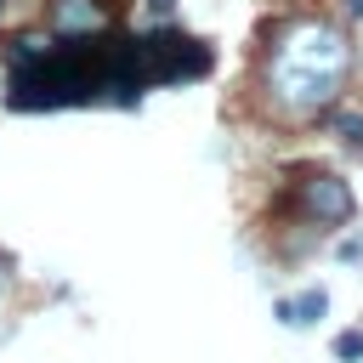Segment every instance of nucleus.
I'll return each mask as SVG.
<instances>
[{
    "instance_id": "obj_1",
    "label": "nucleus",
    "mask_w": 363,
    "mask_h": 363,
    "mask_svg": "<svg viewBox=\"0 0 363 363\" xmlns=\"http://www.w3.org/2000/svg\"><path fill=\"white\" fill-rule=\"evenodd\" d=\"M346 68H352V45L335 23H295V28L278 34V51L267 62V85L284 108L318 113L340 91Z\"/></svg>"
},
{
    "instance_id": "obj_2",
    "label": "nucleus",
    "mask_w": 363,
    "mask_h": 363,
    "mask_svg": "<svg viewBox=\"0 0 363 363\" xmlns=\"http://www.w3.org/2000/svg\"><path fill=\"white\" fill-rule=\"evenodd\" d=\"M295 204H301V216H306L312 227H340V221L352 216V187H346L340 176H329V170H312V176H301Z\"/></svg>"
},
{
    "instance_id": "obj_3",
    "label": "nucleus",
    "mask_w": 363,
    "mask_h": 363,
    "mask_svg": "<svg viewBox=\"0 0 363 363\" xmlns=\"http://www.w3.org/2000/svg\"><path fill=\"white\" fill-rule=\"evenodd\" d=\"M323 312H329V295H323V289H301V295L278 301V323H289V329H301V323H318Z\"/></svg>"
},
{
    "instance_id": "obj_4",
    "label": "nucleus",
    "mask_w": 363,
    "mask_h": 363,
    "mask_svg": "<svg viewBox=\"0 0 363 363\" xmlns=\"http://www.w3.org/2000/svg\"><path fill=\"white\" fill-rule=\"evenodd\" d=\"M51 28H57V34L102 28V6H96V0H57V6H51Z\"/></svg>"
},
{
    "instance_id": "obj_5",
    "label": "nucleus",
    "mask_w": 363,
    "mask_h": 363,
    "mask_svg": "<svg viewBox=\"0 0 363 363\" xmlns=\"http://www.w3.org/2000/svg\"><path fill=\"white\" fill-rule=\"evenodd\" d=\"M329 125H335V130H340V142H346V147H352V153H363V119H357V113H335V119H329Z\"/></svg>"
},
{
    "instance_id": "obj_6",
    "label": "nucleus",
    "mask_w": 363,
    "mask_h": 363,
    "mask_svg": "<svg viewBox=\"0 0 363 363\" xmlns=\"http://www.w3.org/2000/svg\"><path fill=\"white\" fill-rule=\"evenodd\" d=\"M335 357H340V363H357V357H363V329L335 335Z\"/></svg>"
},
{
    "instance_id": "obj_7",
    "label": "nucleus",
    "mask_w": 363,
    "mask_h": 363,
    "mask_svg": "<svg viewBox=\"0 0 363 363\" xmlns=\"http://www.w3.org/2000/svg\"><path fill=\"white\" fill-rule=\"evenodd\" d=\"M340 261H363V233H352V238H340V250H335Z\"/></svg>"
},
{
    "instance_id": "obj_8",
    "label": "nucleus",
    "mask_w": 363,
    "mask_h": 363,
    "mask_svg": "<svg viewBox=\"0 0 363 363\" xmlns=\"http://www.w3.org/2000/svg\"><path fill=\"white\" fill-rule=\"evenodd\" d=\"M147 17L159 23V17H170V0H147Z\"/></svg>"
},
{
    "instance_id": "obj_9",
    "label": "nucleus",
    "mask_w": 363,
    "mask_h": 363,
    "mask_svg": "<svg viewBox=\"0 0 363 363\" xmlns=\"http://www.w3.org/2000/svg\"><path fill=\"white\" fill-rule=\"evenodd\" d=\"M346 11H352V17H363V0H346Z\"/></svg>"
},
{
    "instance_id": "obj_10",
    "label": "nucleus",
    "mask_w": 363,
    "mask_h": 363,
    "mask_svg": "<svg viewBox=\"0 0 363 363\" xmlns=\"http://www.w3.org/2000/svg\"><path fill=\"white\" fill-rule=\"evenodd\" d=\"M0 11H6V0H0Z\"/></svg>"
}]
</instances>
